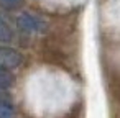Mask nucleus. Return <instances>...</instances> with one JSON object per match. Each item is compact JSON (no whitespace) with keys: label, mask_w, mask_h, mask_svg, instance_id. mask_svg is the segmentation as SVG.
I'll return each mask as SVG.
<instances>
[{"label":"nucleus","mask_w":120,"mask_h":118,"mask_svg":"<svg viewBox=\"0 0 120 118\" xmlns=\"http://www.w3.org/2000/svg\"><path fill=\"white\" fill-rule=\"evenodd\" d=\"M22 64V54L10 48H0V66L7 69H15Z\"/></svg>","instance_id":"1"},{"label":"nucleus","mask_w":120,"mask_h":118,"mask_svg":"<svg viewBox=\"0 0 120 118\" xmlns=\"http://www.w3.org/2000/svg\"><path fill=\"white\" fill-rule=\"evenodd\" d=\"M17 25H18V28H20L22 31H26V33L38 30V21H36V18H33V17L28 15V13L20 15V17L17 18Z\"/></svg>","instance_id":"2"},{"label":"nucleus","mask_w":120,"mask_h":118,"mask_svg":"<svg viewBox=\"0 0 120 118\" xmlns=\"http://www.w3.org/2000/svg\"><path fill=\"white\" fill-rule=\"evenodd\" d=\"M13 82H15V77L10 72V69L0 66V87H2V89H8V87L13 85Z\"/></svg>","instance_id":"3"},{"label":"nucleus","mask_w":120,"mask_h":118,"mask_svg":"<svg viewBox=\"0 0 120 118\" xmlns=\"http://www.w3.org/2000/svg\"><path fill=\"white\" fill-rule=\"evenodd\" d=\"M13 116H15L13 107L8 102H5V100L0 98V118H13Z\"/></svg>","instance_id":"4"},{"label":"nucleus","mask_w":120,"mask_h":118,"mask_svg":"<svg viewBox=\"0 0 120 118\" xmlns=\"http://www.w3.org/2000/svg\"><path fill=\"white\" fill-rule=\"evenodd\" d=\"M10 39H12V31L8 25L0 18V43H8Z\"/></svg>","instance_id":"5"},{"label":"nucleus","mask_w":120,"mask_h":118,"mask_svg":"<svg viewBox=\"0 0 120 118\" xmlns=\"http://www.w3.org/2000/svg\"><path fill=\"white\" fill-rule=\"evenodd\" d=\"M22 4H23V0H0V5L7 10H15V8L22 7Z\"/></svg>","instance_id":"6"}]
</instances>
